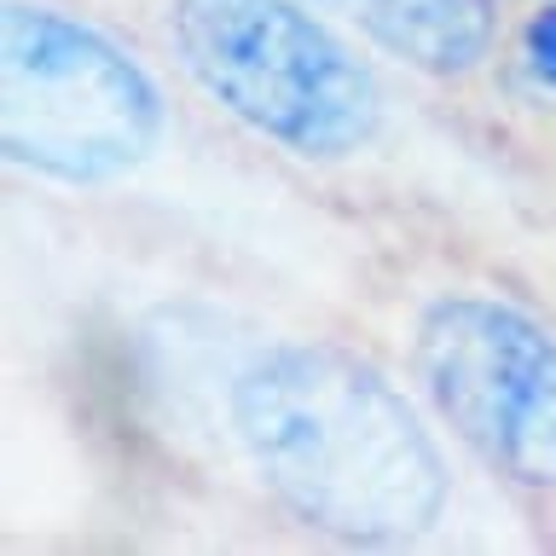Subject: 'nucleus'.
Returning a JSON list of instances; mask_svg holds the SVG:
<instances>
[{"label":"nucleus","mask_w":556,"mask_h":556,"mask_svg":"<svg viewBox=\"0 0 556 556\" xmlns=\"http://www.w3.org/2000/svg\"><path fill=\"white\" fill-rule=\"evenodd\" d=\"M226 412L261 486L325 533L412 539L446 504L429 429L342 348H267L238 371Z\"/></svg>","instance_id":"1"},{"label":"nucleus","mask_w":556,"mask_h":556,"mask_svg":"<svg viewBox=\"0 0 556 556\" xmlns=\"http://www.w3.org/2000/svg\"><path fill=\"white\" fill-rule=\"evenodd\" d=\"M174 59L250 134L295 156H342L371 139L377 81L295 0H174Z\"/></svg>","instance_id":"2"},{"label":"nucleus","mask_w":556,"mask_h":556,"mask_svg":"<svg viewBox=\"0 0 556 556\" xmlns=\"http://www.w3.org/2000/svg\"><path fill=\"white\" fill-rule=\"evenodd\" d=\"M151 76L81 17L7 7V151L52 180H116L156 146Z\"/></svg>","instance_id":"3"},{"label":"nucleus","mask_w":556,"mask_h":556,"mask_svg":"<svg viewBox=\"0 0 556 556\" xmlns=\"http://www.w3.org/2000/svg\"><path fill=\"white\" fill-rule=\"evenodd\" d=\"M417 371L434 412L493 469L556 486V337L528 313L452 295L417 330Z\"/></svg>","instance_id":"4"},{"label":"nucleus","mask_w":556,"mask_h":556,"mask_svg":"<svg viewBox=\"0 0 556 556\" xmlns=\"http://www.w3.org/2000/svg\"><path fill=\"white\" fill-rule=\"evenodd\" d=\"M382 52L434 76H458L486 52V0H330Z\"/></svg>","instance_id":"5"},{"label":"nucleus","mask_w":556,"mask_h":556,"mask_svg":"<svg viewBox=\"0 0 556 556\" xmlns=\"http://www.w3.org/2000/svg\"><path fill=\"white\" fill-rule=\"evenodd\" d=\"M528 64L539 70V81L556 87V7L539 12L533 24H528Z\"/></svg>","instance_id":"6"}]
</instances>
